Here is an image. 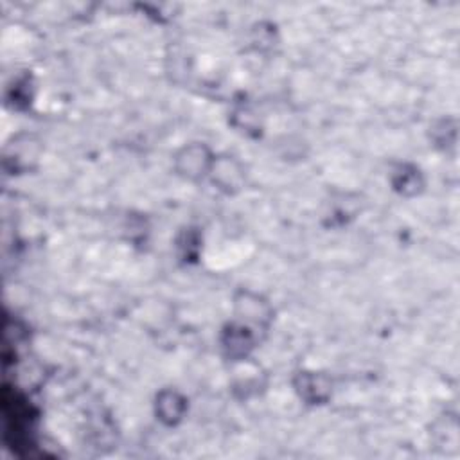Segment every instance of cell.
I'll return each instance as SVG.
<instances>
[{
	"instance_id": "9",
	"label": "cell",
	"mask_w": 460,
	"mask_h": 460,
	"mask_svg": "<svg viewBox=\"0 0 460 460\" xmlns=\"http://www.w3.org/2000/svg\"><path fill=\"white\" fill-rule=\"evenodd\" d=\"M388 183L395 194L411 199L424 192L426 176L424 171L413 162H395L390 167Z\"/></svg>"
},
{
	"instance_id": "5",
	"label": "cell",
	"mask_w": 460,
	"mask_h": 460,
	"mask_svg": "<svg viewBox=\"0 0 460 460\" xmlns=\"http://www.w3.org/2000/svg\"><path fill=\"white\" fill-rule=\"evenodd\" d=\"M230 368V390L235 399L248 401L261 395L268 386L266 370L250 356L241 361L228 363Z\"/></svg>"
},
{
	"instance_id": "11",
	"label": "cell",
	"mask_w": 460,
	"mask_h": 460,
	"mask_svg": "<svg viewBox=\"0 0 460 460\" xmlns=\"http://www.w3.org/2000/svg\"><path fill=\"white\" fill-rule=\"evenodd\" d=\"M203 248V235L196 226L181 228L174 237V250L181 262L194 264L198 262Z\"/></svg>"
},
{
	"instance_id": "3",
	"label": "cell",
	"mask_w": 460,
	"mask_h": 460,
	"mask_svg": "<svg viewBox=\"0 0 460 460\" xmlns=\"http://www.w3.org/2000/svg\"><path fill=\"white\" fill-rule=\"evenodd\" d=\"M266 336L262 332H259L257 329L230 318L219 331L217 336V343H219V350L221 356L226 363H234V361H241L246 359L253 354V350L261 345V341Z\"/></svg>"
},
{
	"instance_id": "10",
	"label": "cell",
	"mask_w": 460,
	"mask_h": 460,
	"mask_svg": "<svg viewBox=\"0 0 460 460\" xmlns=\"http://www.w3.org/2000/svg\"><path fill=\"white\" fill-rule=\"evenodd\" d=\"M428 137H429L431 146L437 151H442V153L455 151L456 140H458V120H456V117L442 115V117L435 119L429 124Z\"/></svg>"
},
{
	"instance_id": "4",
	"label": "cell",
	"mask_w": 460,
	"mask_h": 460,
	"mask_svg": "<svg viewBox=\"0 0 460 460\" xmlns=\"http://www.w3.org/2000/svg\"><path fill=\"white\" fill-rule=\"evenodd\" d=\"M291 388L305 406H323L331 402L334 381L331 374L316 368H298L291 376Z\"/></svg>"
},
{
	"instance_id": "6",
	"label": "cell",
	"mask_w": 460,
	"mask_h": 460,
	"mask_svg": "<svg viewBox=\"0 0 460 460\" xmlns=\"http://www.w3.org/2000/svg\"><path fill=\"white\" fill-rule=\"evenodd\" d=\"M208 181L225 196L239 194L248 183V169L244 162L230 153L216 155Z\"/></svg>"
},
{
	"instance_id": "1",
	"label": "cell",
	"mask_w": 460,
	"mask_h": 460,
	"mask_svg": "<svg viewBox=\"0 0 460 460\" xmlns=\"http://www.w3.org/2000/svg\"><path fill=\"white\" fill-rule=\"evenodd\" d=\"M232 318L266 336L275 320V307L262 293L250 288H237L232 295Z\"/></svg>"
},
{
	"instance_id": "2",
	"label": "cell",
	"mask_w": 460,
	"mask_h": 460,
	"mask_svg": "<svg viewBox=\"0 0 460 460\" xmlns=\"http://www.w3.org/2000/svg\"><path fill=\"white\" fill-rule=\"evenodd\" d=\"M216 155L207 142H185L172 155V171L185 181L198 183L208 180Z\"/></svg>"
},
{
	"instance_id": "8",
	"label": "cell",
	"mask_w": 460,
	"mask_h": 460,
	"mask_svg": "<svg viewBox=\"0 0 460 460\" xmlns=\"http://www.w3.org/2000/svg\"><path fill=\"white\" fill-rule=\"evenodd\" d=\"M41 155V144L32 135H18L5 146L4 165L11 174L31 171Z\"/></svg>"
},
{
	"instance_id": "13",
	"label": "cell",
	"mask_w": 460,
	"mask_h": 460,
	"mask_svg": "<svg viewBox=\"0 0 460 460\" xmlns=\"http://www.w3.org/2000/svg\"><path fill=\"white\" fill-rule=\"evenodd\" d=\"M32 99V92H31V77H22L20 81H16L14 88H13V93L9 97V101H13V106L16 108H22V102H31Z\"/></svg>"
},
{
	"instance_id": "12",
	"label": "cell",
	"mask_w": 460,
	"mask_h": 460,
	"mask_svg": "<svg viewBox=\"0 0 460 460\" xmlns=\"http://www.w3.org/2000/svg\"><path fill=\"white\" fill-rule=\"evenodd\" d=\"M230 122L234 128H237L239 131H243L250 137H259L262 131L261 117L253 110V106L248 102H241V104L234 106V110L230 111Z\"/></svg>"
},
{
	"instance_id": "7",
	"label": "cell",
	"mask_w": 460,
	"mask_h": 460,
	"mask_svg": "<svg viewBox=\"0 0 460 460\" xmlns=\"http://www.w3.org/2000/svg\"><path fill=\"white\" fill-rule=\"evenodd\" d=\"M189 411V397L178 388H162L153 399L155 419L165 428H176L183 422Z\"/></svg>"
}]
</instances>
